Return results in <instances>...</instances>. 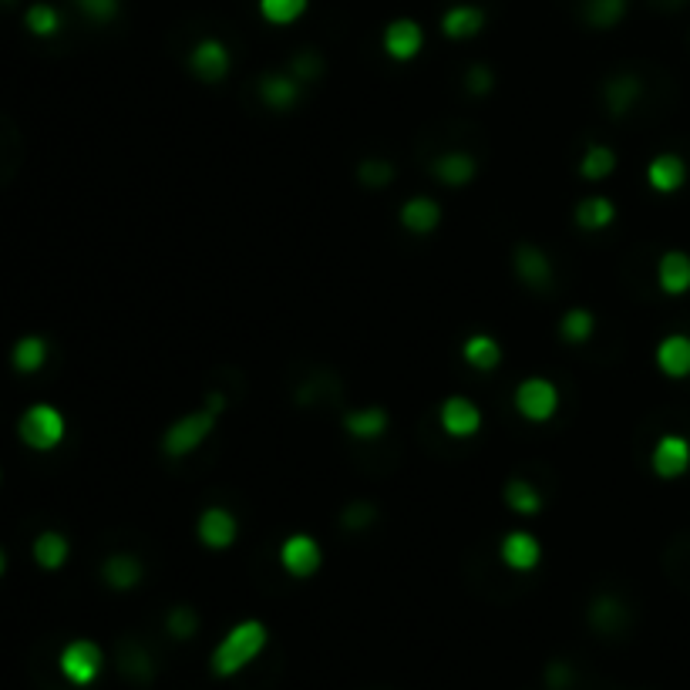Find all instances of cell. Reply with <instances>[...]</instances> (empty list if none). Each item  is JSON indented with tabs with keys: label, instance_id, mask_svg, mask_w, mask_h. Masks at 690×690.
<instances>
[{
	"label": "cell",
	"instance_id": "1",
	"mask_svg": "<svg viewBox=\"0 0 690 690\" xmlns=\"http://www.w3.org/2000/svg\"><path fill=\"white\" fill-rule=\"evenodd\" d=\"M266 643H270V630H266L263 620H253V616L250 620H239L236 627H229L226 637L216 643L213 657H209V670H213V677L219 680L243 674V670L266 650Z\"/></svg>",
	"mask_w": 690,
	"mask_h": 690
},
{
	"label": "cell",
	"instance_id": "2",
	"mask_svg": "<svg viewBox=\"0 0 690 690\" xmlns=\"http://www.w3.org/2000/svg\"><path fill=\"white\" fill-rule=\"evenodd\" d=\"M216 425H219V411H213L209 404H202V408L182 414V418H176L169 428L162 431V455L172 458V462L196 455L199 448L213 438Z\"/></svg>",
	"mask_w": 690,
	"mask_h": 690
},
{
	"label": "cell",
	"instance_id": "3",
	"mask_svg": "<svg viewBox=\"0 0 690 690\" xmlns=\"http://www.w3.org/2000/svg\"><path fill=\"white\" fill-rule=\"evenodd\" d=\"M64 431V414L54 404H31L17 421V435L31 452H54L64 441Z\"/></svg>",
	"mask_w": 690,
	"mask_h": 690
},
{
	"label": "cell",
	"instance_id": "4",
	"mask_svg": "<svg viewBox=\"0 0 690 690\" xmlns=\"http://www.w3.org/2000/svg\"><path fill=\"white\" fill-rule=\"evenodd\" d=\"M512 408L529 425H546L559 411V388L549 377H526V381L515 384Z\"/></svg>",
	"mask_w": 690,
	"mask_h": 690
},
{
	"label": "cell",
	"instance_id": "5",
	"mask_svg": "<svg viewBox=\"0 0 690 690\" xmlns=\"http://www.w3.org/2000/svg\"><path fill=\"white\" fill-rule=\"evenodd\" d=\"M58 667L68 684L91 687L101 677V670H105V650H101L95 640H71L68 647L61 650Z\"/></svg>",
	"mask_w": 690,
	"mask_h": 690
},
{
	"label": "cell",
	"instance_id": "6",
	"mask_svg": "<svg viewBox=\"0 0 690 690\" xmlns=\"http://www.w3.org/2000/svg\"><path fill=\"white\" fill-rule=\"evenodd\" d=\"M276 559H280V566H283V573H287V576L310 579V576L320 573V566H324V549H320V542L314 536L297 532V536H287L280 542Z\"/></svg>",
	"mask_w": 690,
	"mask_h": 690
},
{
	"label": "cell",
	"instance_id": "7",
	"mask_svg": "<svg viewBox=\"0 0 690 690\" xmlns=\"http://www.w3.org/2000/svg\"><path fill=\"white\" fill-rule=\"evenodd\" d=\"M438 425L448 438H455V441L475 438L478 431H482V408H478L472 398H465V394H452V398L441 401Z\"/></svg>",
	"mask_w": 690,
	"mask_h": 690
},
{
	"label": "cell",
	"instance_id": "8",
	"mask_svg": "<svg viewBox=\"0 0 690 690\" xmlns=\"http://www.w3.org/2000/svg\"><path fill=\"white\" fill-rule=\"evenodd\" d=\"M189 71L206 85H219L233 71V54L219 38H202L189 51Z\"/></svg>",
	"mask_w": 690,
	"mask_h": 690
},
{
	"label": "cell",
	"instance_id": "9",
	"mask_svg": "<svg viewBox=\"0 0 690 690\" xmlns=\"http://www.w3.org/2000/svg\"><path fill=\"white\" fill-rule=\"evenodd\" d=\"M512 273L529 290H549L556 280V266H552L549 253L536 243H519L512 250Z\"/></svg>",
	"mask_w": 690,
	"mask_h": 690
},
{
	"label": "cell",
	"instance_id": "10",
	"mask_svg": "<svg viewBox=\"0 0 690 690\" xmlns=\"http://www.w3.org/2000/svg\"><path fill=\"white\" fill-rule=\"evenodd\" d=\"M381 48L391 61L408 64L418 58L421 48H425V27L418 21H411V17H394L381 34Z\"/></svg>",
	"mask_w": 690,
	"mask_h": 690
},
{
	"label": "cell",
	"instance_id": "11",
	"mask_svg": "<svg viewBox=\"0 0 690 690\" xmlns=\"http://www.w3.org/2000/svg\"><path fill=\"white\" fill-rule=\"evenodd\" d=\"M196 539L206 549L223 552L239 539V519L229 509H223V505H209L196 519Z\"/></svg>",
	"mask_w": 690,
	"mask_h": 690
},
{
	"label": "cell",
	"instance_id": "12",
	"mask_svg": "<svg viewBox=\"0 0 690 690\" xmlns=\"http://www.w3.org/2000/svg\"><path fill=\"white\" fill-rule=\"evenodd\" d=\"M499 559L512 573H532L542 563V542L526 529H512L499 542Z\"/></svg>",
	"mask_w": 690,
	"mask_h": 690
},
{
	"label": "cell",
	"instance_id": "13",
	"mask_svg": "<svg viewBox=\"0 0 690 690\" xmlns=\"http://www.w3.org/2000/svg\"><path fill=\"white\" fill-rule=\"evenodd\" d=\"M256 95L270 112H293L303 98V81H297L290 71H270L256 81Z\"/></svg>",
	"mask_w": 690,
	"mask_h": 690
},
{
	"label": "cell",
	"instance_id": "14",
	"mask_svg": "<svg viewBox=\"0 0 690 690\" xmlns=\"http://www.w3.org/2000/svg\"><path fill=\"white\" fill-rule=\"evenodd\" d=\"M431 176L448 189H465L478 176V159L465 149H448L431 159Z\"/></svg>",
	"mask_w": 690,
	"mask_h": 690
},
{
	"label": "cell",
	"instance_id": "15",
	"mask_svg": "<svg viewBox=\"0 0 690 690\" xmlns=\"http://www.w3.org/2000/svg\"><path fill=\"white\" fill-rule=\"evenodd\" d=\"M650 468L657 478H680L690 468V441L684 435H664L650 452Z\"/></svg>",
	"mask_w": 690,
	"mask_h": 690
},
{
	"label": "cell",
	"instance_id": "16",
	"mask_svg": "<svg viewBox=\"0 0 690 690\" xmlns=\"http://www.w3.org/2000/svg\"><path fill=\"white\" fill-rule=\"evenodd\" d=\"M485 11L478 4H455L441 14V34L448 41H472L485 31Z\"/></svg>",
	"mask_w": 690,
	"mask_h": 690
},
{
	"label": "cell",
	"instance_id": "17",
	"mask_svg": "<svg viewBox=\"0 0 690 690\" xmlns=\"http://www.w3.org/2000/svg\"><path fill=\"white\" fill-rule=\"evenodd\" d=\"M101 579L108 583V590L132 593L145 579V566H142V559L132 556V552H112V556L101 563Z\"/></svg>",
	"mask_w": 690,
	"mask_h": 690
},
{
	"label": "cell",
	"instance_id": "18",
	"mask_svg": "<svg viewBox=\"0 0 690 690\" xmlns=\"http://www.w3.org/2000/svg\"><path fill=\"white\" fill-rule=\"evenodd\" d=\"M647 182H650L653 192H660V196H670V192L684 189V182H687V162L680 159L677 152L653 155L650 165H647Z\"/></svg>",
	"mask_w": 690,
	"mask_h": 690
},
{
	"label": "cell",
	"instance_id": "19",
	"mask_svg": "<svg viewBox=\"0 0 690 690\" xmlns=\"http://www.w3.org/2000/svg\"><path fill=\"white\" fill-rule=\"evenodd\" d=\"M586 620H590V627L596 633H603V637H613V633L627 630L630 623V606L620 600V596H596V600L590 603V613H586Z\"/></svg>",
	"mask_w": 690,
	"mask_h": 690
},
{
	"label": "cell",
	"instance_id": "20",
	"mask_svg": "<svg viewBox=\"0 0 690 690\" xmlns=\"http://www.w3.org/2000/svg\"><path fill=\"white\" fill-rule=\"evenodd\" d=\"M398 223L408 229L411 236H431L441 226V206H438V199H431V196H411L401 206Z\"/></svg>",
	"mask_w": 690,
	"mask_h": 690
},
{
	"label": "cell",
	"instance_id": "21",
	"mask_svg": "<svg viewBox=\"0 0 690 690\" xmlns=\"http://www.w3.org/2000/svg\"><path fill=\"white\" fill-rule=\"evenodd\" d=\"M643 95V81L637 75H613L603 85V105L613 118H623L637 108V101Z\"/></svg>",
	"mask_w": 690,
	"mask_h": 690
},
{
	"label": "cell",
	"instance_id": "22",
	"mask_svg": "<svg viewBox=\"0 0 690 690\" xmlns=\"http://www.w3.org/2000/svg\"><path fill=\"white\" fill-rule=\"evenodd\" d=\"M462 361L472 367V371L492 374L502 367L505 351L492 334H472V337H465V344H462Z\"/></svg>",
	"mask_w": 690,
	"mask_h": 690
},
{
	"label": "cell",
	"instance_id": "23",
	"mask_svg": "<svg viewBox=\"0 0 690 690\" xmlns=\"http://www.w3.org/2000/svg\"><path fill=\"white\" fill-rule=\"evenodd\" d=\"M653 361L664 371L667 377H674V381H684L690 377V337L687 334H670L657 344V354H653Z\"/></svg>",
	"mask_w": 690,
	"mask_h": 690
},
{
	"label": "cell",
	"instance_id": "24",
	"mask_svg": "<svg viewBox=\"0 0 690 690\" xmlns=\"http://www.w3.org/2000/svg\"><path fill=\"white\" fill-rule=\"evenodd\" d=\"M657 287L667 297H684L690 290V256L684 250H670L657 263Z\"/></svg>",
	"mask_w": 690,
	"mask_h": 690
},
{
	"label": "cell",
	"instance_id": "25",
	"mask_svg": "<svg viewBox=\"0 0 690 690\" xmlns=\"http://www.w3.org/2000/svg\"><path fill=\"white\" fill-rule=\"evenodd\" d=\"M391 418L384 408H377V404H364V408H351L344 414V431L357 441H374L381 438L384 431H388Z\"/></svg>",
	"mask_w": 690,
	"mask_h": 690
},
{
	"label": "cell",
	"instance_id": "26",
	"mask_svg": "<svg viewBox=\"0 0 690 690\" xmlns=\"http://www.w3.org/2000/svg\"><path fill=\"white\" fill-rule=\"evenodd\" d=\"M573 219L583 233H603L616 223V202L606 196H586L576 202Z\"/></svg>",
	"mask_w": 690,
	"mask_h": 690
},
{
	"label": "cell",
	"instance_id": "27",
	"mask_svg": "<svg viewBox=\"0 0 690 690\" xmlns=\"http://www.w3.org/2000/svg\"><path fill=\"white\" fill-rule=\"evenodd\" d=\"M31 556H34V563H38L41 569H48V573H54V569H61L64 563H68L71 542H68V536H61V532L48 529V532H41V536L34 539Z\"/></svg>",
	"mask_w": 690,
	"mask_h": 690
},
{
	"label": "cell",
	"instance_id": "28",
	"mask_svg": "<svg viewBox=\"0 0 690 690\" xmlns=\"http://www.w3.org/2000/svg\"><path fill=\"white\" fill-rule=\"evenodd\" d=\"M616 152L610 149V145L603 142H593L586 145V152L579 155V176H583L586 182H606L616 172Z\"/></svg>",
	"mask_w": 690,
	"mask_h": 690
},
{
	"label": "cell",
	"instance_id": "29",
	"mask_svg": "<svg viewBox=\"0 0 690 690\" xmlns=\"http://www.w3.org/2000/svg\"><path fill=\"white\" fill-rule=\"evenodd\" d=\"M11 364L17 374H38L44 364H48V340L38 334H27L14 344L11 351Z\"/></svg>",
	"mask_w": 690,
	"mask_h": 690
},
{
	"label": "cell",
	"instance_id": "30",
	"mask_svg": "<svg viewBox=\"0 0 690 690\" xmlns=\"http://www.w3.org/2000/svg\"><path fill=\"white\" fill-rule=\"evenodd\" d=\"M502 499L515 515H539L542 512V492L529 482V478H509L505 489H502Z\"/></svg>",
	"mask_w": 690,
	"mask_h": 690
},
{
	"label": "cell",
	"instance_id": "31",
	"mask_svg": "<svg viewBox=\"0 0 690 690\" xmlns=\"http://www.w3.org/2000/svg\"><path fill=\"white\" fill-rule=\"evenodd\" d=\"M627 11H630V0H586L583 17L596 31H610V27H616L627 17Z\"/></svg>",
	"mask_w": 690,
	"mask_h": 690
},
{
	"label": "cell",
	"instance_id": "32",
	"mask_svg": "<svg viewBox=\"0 0 690 690\" xmlns=\"http://www.w3.org/2000/svg\"><path fill=\"white\" fill-rule=\"evenodd\" d=\"M593 330H596V317L586 307L566 310L563 320H559V337H563L566 344H573V347L586 344V340L593 337Z\"/></svg>",
	"mask_w": 690,
	"mask_h": 690
},
{
	"label": "cell",
	"instance_id": "33",
	"mask_svg": "<svg viewBox=\"0 0 690 690\" xmlns=\"http://www.w3.org/2000/svg\"><path fill=\"white\" fill-rule=\"evenodd\" d=\"M310 0H260V17L273 27H290L307 14Z\"/></svg>",
	"mask_w": 690,
	"mask_h": 690
},
{
	"label": "cell",
	"instance_id": "34",
	"mask_svg": "<svg viewBox=\"0 0 690 690\" xmlns=\"http://www.w3.org/2000/svg\"><path fill=\"white\" fill-rule=\"evenodd\" d=\"M24 27L34 38H54L61 31V11L51 4H31L24 14Z\"/></svg>",
	"mask_w": 690,
	"mask_h": 690
},
{
	"label": "cell",
	"instance_id": "35",
	"mask_svg": "<svg viewBox=\"0 0 690 690\" xmlns=\"http://www.w3.org/2000/svg\"><path fill=\"white\" fill-rule=\"evenodd\" d=\"M357 182H361L364 189H388L394 182V162L381 159V155L364 159L361 165H357Z\"/></svg>",
	"mask_w": 690,
	"mask_h": 690
},
{
	"label": "cell",
	"instance_id": "36",
	"mask_svg": "<svg viewBox=\"0 0 690 690\" xmlns=\"http://www.w3.org/2000/svg\"><path fill=\"white\" fill-rule=\"evenodd\" d=\"M165 633L172 640H192L199 633V613L192 606H172L165 616Z\"/></svg>",
	"mask_w": 690,
	"mask_h": 690
},
{
	"label": "cell",
	"instance_id": "37",
	"mask_svg": "<svg viewBox=\"0 0 690 690\" xmlns=\"http://www.w3.org/2000/svg\"><path fill=\"white\" fill-rule=\"evenodd\" d=\"M122 674L128 680H135V684H149V680L155 677V664L142 647H125L122 650Z\"/></svg>",
	"mask_w": 690,
	"mask_h": 690
},
{
	"label": "cell",
	"instance_id": "38",
	"mask_svg": "<svg viewBox=\"0 0 690 690\" xmlns=\"http://www.w3.org/2000/svg\"><path fill=\"white\" fill-rule=\"evenodd\" d=\"M78 11L95 24H108L115 21L118 11H122V0H75Z\"/></svg>",
	"mask_w": 690,
	"mask_h": 690
},
{
	"label": "cell",
	"instance_id": "39",
	"mask_svg": "<svg viewBox=\"0 0 690 690\" xmlns=\"http://www.w3.org/2000/svg\"><path fill=\"white\" fill-rule=\"evenodd\" d=\"M374 519H377V509L371 502H354V505H347L344 515H340V526L351 532H364L367 526H374Z\"/></svg>",
	"mask_w": 690,
	"mask_h": 690
},
{
	"label": "cell",
	"instance_id": "40",
	"mask_svg": "<svg viewBox=\"0 0 690 690\" xmlns=\"http://www.w3.org/2000/svg\"><path fill=\"white\" fill-rule=\"evenodd\" d=\"M290 75L303 81V85H310V81H317L320 75H324V61H320V54L303 51L290 61Z\"/></svg>",
	"mask_w": 690,
	"mask_h": 690
},
{
	"label": "cell",
	"instance_id": "41",
	"mask_svg": "<svg viewBox=\"0 0 690 690\" xmlns=\"http://www.w3.org/2000/svg\"><path fill=\"white\" fill-rule=\"evenodd\" d=\"M492 85H495V75H492L489 64H472V68L465 71V91H468V95L482 98V95H489Z\"/></svg>",
	"mask_w": 690,
	"mask_h": 690
},
{
	"label": "cell",
	"instance_id": "42",
	"mask_svg": "<svg viewBox=\"0 0 690 690\" xmlns=\"http://www.w3.org/2000/svg\"><path fill=\"white\" fill-rule=\"evenodd\" d=\"M573 680H576V674H573V667H569V664H559V660H556V664L546 667V687L549 690H569V687H573Z\"/></svg>",
	"mask_w": 690,
	"mask_h": 690
},
{
	"label": "cell",
	"instance_id": "43",
	"mask_svg": "<svg viewBox=\"0 0 690 690\" xmlns=\"http://www.w3.org/2000/svg\"><path fill=\"white\" fill-rule=\"evenodd\" d=\"M4 569H7V556H4V549H0V576H4Z\"/></svg>",
	"mask_w": 690,
	"mask_h": 690
},
{
	"label": "cell",
	"instance_id": "44",
	"mask_svg": "<svg viewBox=\"0 0 690 690\" xmlns=\"http://www.w3.org/2000/svg\"><path fill=\"white\" fill-rule=\"evenodd\" d=\"M667 4H684V0H667Z\"/></svg>",
	"mask_w": 690,
	"mask_h": 690
}]
</instances>
